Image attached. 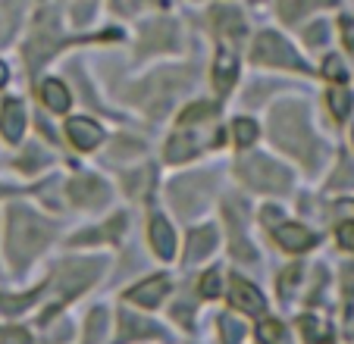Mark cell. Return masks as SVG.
<instances>
[{
  "label": "cell",
  "instance_id": "obj_26",
  "mask_svg": "<svg viewBox=\"0 0 354 344\" xmlns=\"http://www.w3.org/2000/svg\"><path fill=\"white\" fill-rule=\"evenodd\" d=\"M223 338H226V344H239L245 338V329L235 316H223Z\"/></svg>",
  "mask_w": 354,
  "mask_h": 344
},
{
  "label": "cell",
  "instance_id": "obj_17",
  "mask_svg": "<svg viewBox=\"0 0 354 344\" xmlns=\"http://www.w3.org/2000/svg\"><path fill=\"white\" fill-rule=\"evenodd\" d=\"M176 38V28L169 22H154V26L145 32V44H157V47H169Z\"/></svg>",
  "mask_w": 354,
  "mask_h": 344
},
{
  "label": "cell",
  "instance_id": "obj_31",
  "mask_svg": "<svg viewBox=\"0 0 354 344\" xmlns=\"http://www.w3.org/2000/svg\"><path fill=\"white\" fill-rule=\"evenodd\" d=\"M3 344H28V335L26 332H7V335H3Z\"/></svg>",
  "mask_w": 354,
  "mask_h": 344
},
{
  "label": "cell",
  "instance_id": "obj_2",
  "mask_svg": "<svg viewBox=\"0 0 354 344\" xmlns=\"http://www.w3.org/2000/svg\"><path fill=\"white\" fill-rule=\"evenodd\" d=\"M273 138L282 147H288L292 153H298L301 160H310V132L304 126V106L286 104L276 110L273 120Z\"/></svg>",
  "mask_w": 354,
  "mask_h": 344
},
{
  "label": "cell",
  "instance_id": "obj_6",
  "mask_svg": "<svg viewBox=\"0 0 354 344\" xmlns=\"http://www.w3.org/2000/svg\"><path fill=\"white\" fill-rule=\"evenodd\" d=\"M69 138L79 151H94V147L104 141V128L97 126L94 120H69Z\"/></svg>",
  "mask_w": 354,
  "mask_h": 344
},
{
  "label": "cell",
  "instance_id": "obj_25",
  "mask_svg": "<svg viewBox=\"0 0 354 344\" xmlns=\"http://www.w3.org/2000/svg\"><path fill=\"white\" fill-rule=\"evenodd\" d=\"M210 113H214V106H210V104H194V106H188V110L182 113L179 122H182V126H192V122H198V120H207Z\"/></svg>",
  "mask_w": 354,
  "mask_h": 344
},
{
  "label": "cell",
  "instance_id": "obj_28",
  "mask_svg": "<svg viewBox=\"0 0 354 344\" xmlns=\"http://www.w3.org/2000/svg\"><path fill=\"white\" fill-rule=\"evenodd\" d=\"M201 294H204V298H220V272L216 269L201 278Z\"/></svg>",
  "mask_w": 354,
  "mask_h": 344
},
{
  "label": "cell",
  "instance_id": "obj_21",
  "mask_svg": "<svg viewBox=\"0 0 354 344\" xmlns=\"http://www.w3.org/2000/svg\"><path fill=\"white\" fill-rule=\"evenodd\" d=\"M329 110H333L335 120H345L348 113H351V94L342 91V88H335V91H329Z\"/></svg>",
  "mask_w": 354,
  "mask_h": 344
},
{
  "label": "cell",
  "instance_id": "obj_10",
  "mask_svg": "<svg viewBox=\"0 0 354 344\" xmlns=\"http://www.w3.org/2000/svg\"><path fill=\"white\" fill-rule=\"evenodd\" d=\"M276 241H279L286 251H308L314 245V235L304 229V225H295V222H286L276 229Z\"/></svg>",
  "mask_w": 354,
  "mask_h": 344
},
{
  "label": "cell",
  "instance_id": "obj_24",
  "mask_svg": "<svg viewBox=\"0 0 354 344\" xmlns=\"http://www.w3.org/2000/svg\"><path fill=\"white\" fill-rule=\"evenodd\" d=\"M257 138V126L251 120H235V144L239 147H251Z\"/></svg>",
  "mask_w": 354,
  "mask_h": 344
},
{
  "label": "cell",
  "instance_id": "obj_7",
  "mask_svg": "<svg viewBox=\"0 0 354 344\" xmlns=\"http://www.w3.org/2000/svg\"><path fill=\"white\" fill-rule=\"evenodd\" d=\"M69 191H73L75 204H85V207H97V204L107 200V188H104L100 179H94V175H79Z\"/></svg>",
  "mask_w": 354,
  "mask_h": 344
},
{
  "label": "cell",
  "instance_id": "obj_11",
  "mask_svg": "<svg viewBox=\"0 0 354 344\" xmlns=\"http://www.w3.org/2000/svg\"><path fill=\"white\" fill-rule=\"evenodd\" d=\"M151 245H154L157 257L169 260L176 254V238H173V229H169V222L163 216H154L151 219Z\"/></svg>",
  "mask_w": 354,
  "mask_h": 344
},
{
  "label": "cell",
  "instance_id": "obj_3",
  "mask_svg": "<svg viewBox=\"0 0 354 344\" xmlns=\"http://www.w3.org/2000/svg\"><path fill=\"white\" fill-rule=\"evenodd\" d=\"M241 179L251 188H257V191H282V188H288V172L282 166H276L270 157H263V153H254V157H248L241 163Z\"/></svg>",
  "mask_w": 354,
  "mask_h": 344
},
{
  "label": "cell",
  "instance_id": "obj_20",
  "mask_svg": "<svg viewBox=\"0 0 354 344\" xmlns=\"http://www.w3.org/2000/svg\"><path fill=\"white\" fill-rule=\"evenodd\" d=\"M194 151H198V141H194V138H173V141H169L167 157L173 160V163H179V160H188V157H192Z\"/></svg>",
  "mask_w": 354,
  "mask_h": 344
},
{
  "label": "cell",
  "instance_id": "obj_23",
  "mask_svg": "<svg viewBox=\"0 0 354 344\" xmlns=\"http://www.w3.org/2000/svg\"><path fill=\"white\" fill-rule=\"evenodd\" d=\"M104 329H107V313H104V310H94L91 319H88L85 344H100V338H104Z\"/></svg>",
  "mask_w": 354,
  "mask_h": 344
},
{
  "label": "cell",
  "instance_id": "obj_1",
  "mask_svg": "<svg viewBox=\"0 0 354 344\" xmlns=\"http://www.w3.org/2000/svg\"><path fill=\"white\" fill-rule=\"evenodd\" d=\"M54 235V229L44 222V219L32 216L22 207L10 210V225H7V245H10V257L16 263H26L32 254H38L47 245V238Z\"/></svg>",
  "mask_w": 354,
  "mask_h": 344
},
{
  "label": "cell",
  "instance_id": "obj_5",
  "mask_svg": "<svg viewBox=\"0 0 354 344\" xmlns=\"http://www.w3.org/2000/svg\"><path fill=\"white\" fill-rule=\"evenodd\" d=\"M22 128H26V106H22V100L10 97L3 104V110H0V132H3V138L10 144H16L22 138Z\"/></svg>",
  "mask_w": 354,
  "mask_h": 344
},
{
  "label": "cell",
  "instance_id": "obj_29",
  "mask_svg": "<svg viewBox=\"0 0 354 344\" xmlns=\"http://www.w3.org/2000/svg\"><path fill=\"white\" fill-rule=\"evenodd\" d=\"M339 245L345 247V251H354V222L339 225Z\"/></svg>",
  "mask_w": 354,
  "mask_h": 344
},
{
  "label": "cell",
  "instance_id": "obj_33",
  "mask_svg": "<svg viewBox=\"0 0 354 344\" xmlns=\"http://www.w3.org/2000/svg\"><path fill=\"white\" fill-rule=\"evenodd\" d=\"M138 3H141V0H116V7L126 10V13H132V10L138 7Z\"/></svg>",
  "mask_w": 354,
  "mask_h": 344
},
{
  "label": "cell",
  "instance_id": "obj_34",
  "mask_svg": "<svg viewBox=\"0 0 354 344\" xmlns=\"http://www.w3.org/2000/svg\"><path fill=\"white\" fill-rule=\"evenodd\" d=\"M7 85V66H3V63H0V88Z\"/></svg>",
  "mask_w": 354,
  "mask_h": 344
},
{
  "label": "cell",
  "instance_id": "obj_18",
  "mask_svg": "<svg viewBox=\"0 0 354 344\" xmlns=\"http://www.w3.org/2000/svg\"><path fill=\"white\" fill-rule=\"evenodd\" d=\"M317 3H323V0H279V13H282V19L295 22L301 13H308Z\"/></svg>",
  "mask_w": 354,
  "mask_h": 344
},
{
  "label": "cell",
  "instance_id": "obj_27",
  "mask_svg": "<svg viewBox=\"0 0 354 344\" xmlns=\"http://www.w3.org/2000/svg\"><path fill=\"white\" fill-rule=\"evenodd\" d=\"M323 75H326V79H333V82H345L348 79V69H345V63H342L339 57H329V60L323 63Z\"/></svg>",
  "mask_w": 354,
  "mask_h": 344
},
{
  "label": "cell",
  "instance_id": "obj_19",
  "mask_svg": "<svg viewBox=\"0 0 354 344\" xmlns=\"http://www.w3.org/2000/svg\"><path fill=\"white\" fill-rule=\"evenodd\" d=\"M282 335H286V329H282L279 319H263V323L257 325V341L261 344H279Z\"/></svg>",
  "mask_w": 354,
  "mask_h": 344
},
{
  "label": "cell",
  "instance_id": "obj_16",
  "mask_svg": "<svg viewBox=\"0 0 354 344\" xmlns=\"http://www.w3.org/2000/svg\"><path fill=\"white\" fill-rule=\"evenodd\" d=\"M301 335H304V341H308V344L329 341V329L317 316H304V319H301Z\"/></svg>",
  "mask_w": 354,
  "mask_h": 344
},
{
  "label": "cell",
  "instance_id": "obj_4",
  "mask_svg": "<svg viewBox=\"0 0 354 344\" xmlns=\"http://www.w3.org/2000/svg\"><path fill=\"white\" fill-rule=\"evenodd\" d=\"M257 63H270V66H301V60L295 57V50L273 32H263L254 41V50H251Z\"/></svg>",
  "mask_w": 354,
  "mask_h": 344
},
{
  "label": "cell",
  "instance_id": "obj_15",
  "mask_svg": "<svg viewBox=\"0 0 354 344\" xmlns=\"http://www.w3.org/2000/svg\"><path fill=\"white\" fill-rule=\"evenodd\" d=\"M216 19V28H220L223 35H241L245 32V22H241L239 10H229V7H216L214 13H210Z\"/></svg>",
  "mask_w": 354,
  "mask_h": 344
},
{
  "label": "cell",
  "instance_id": "obj_14",
  "mask_svg": "<svg viewBox=\"0 0 354 344\" xmlns=\"http://www.w3.org/2000/svg\"><path fill=\"white\" fill-rule=\"evenodd\" d=\"M216 245V229H198V232L192 235V241H188V260H201V257H207L210 251H214Z\"/></svg>",
  "mask_w": 354,
  "mask_h": 344
},
{
  "label": "cell",
  "instance_id": "obj_30",
  "mask_svg": "<svg viewBox=\"0 0 354 344\" xmlns=\"http://www.w3.org/2000/svg\"><path fill=\"white\" fill-rule=\"evenodd\" d=\"M326 35H329V26H326V22H320V26H314L308 35H304V38H308L310 44H317V41H323Z\"/></svg>",
  "mask_w": 354,
  "mask_h": 344
},
{
  "label": "cell",
  "instance_id": "obj_22",
  "mask_svg": "<svg viewBox=\"0 0 354 344\" xmlns=\"http://www.w3.org/2000/svg\"><path fill=\"white\" fill-rule=\"evenodd\" d=\"M151 332H154V325H151V323L122 313V338H141V335H151Z\"/></svg>",
  "mask_w": 354,
  "mask_h": 344
},
{
  "label": "cell",
  "instance_id": "obj_13",
  "mask_svg": "<svg viewBox=\"0 0 354 344\" xmlns=\"http://www.w3.org/2000/svg\"><path fill=\"white\" fill-rule=\"evenodd\" d=\"M41 97H44V104L50 106L54 113H66L69 110V91H66V85L63 82H44L41 85Z\"/></svg>",
  "mask_w": 354,
  "mask_h": 344
},
{
  "label": "cell",
  "instance_id": "obj_9",
  "mask_svg": "<svg viewBox=\"0 0 354 344\" xmlns=\"http://www.w3.org/2000/svg\"><path fill=\"white\" fill-rule=\"evenodd\" d=\"M167 288H169L167 278H147V282L135 285L126 298L132 300V304H141V307H157L160 304V298L167 294Z\"/></svg>",
  "mask_w": 354,
  "mask_h": 344
},
{
  "label": "cell",
  "instance_id": "obj_8",
  "mask_svg": "<svg viewBox=\"0 0 354 344\" xmlns=\"http://www.w3.org/2000/svg\"><path fill=\"white\" fill-rule=\"evenodd\" d=\"M229 298H232V304L239 307V310H245V313H263V298H261V292H257L254 285H248V282H241V278H235L232 282V288H229Z\"/></svg>",
  "mask_w": 354,
  "mask_h": 344
},
{
  "label": "cell",
  "instance_id": "obj_32",
  "mask_svg": "<svg viewBox=\"0 0 354 344\" xmlns=\"http://www.w3.org/2000/svg\"><path fill=\"white\" fill-rule=\"evenodd\" d=\"M345 294L348 298H354V266H348L345 269Z\"/></svg>",
  "mask_w": 354,
  "mask_h": 344
},
{
  "label": "cell",
  "instance_id": "obj_12",
  "mask_svg": "<svg viewBox=\"0 0 354 344\" xmlns=\"http://www.w3.org/2000/svg\"><path fill=\"white\" fill-rule=\"evenodd\" d=\"M214 79H216V91H229L235 82V73H239V63H235V53H229L226 47H223L220 53H216V69H214Z\"/></svg>",
  "mask_w": 354,
  "mask_h": 344
}]
</instances>
